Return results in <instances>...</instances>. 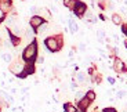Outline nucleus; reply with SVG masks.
<instances>
[{
    "instance_id": "nucleus-1",
    "label": "nucleus",
    "mask_w": 127,
    "mask_h": 112,
    "mask_svg": "<svg viewBox=\"0 0 127 112\" xmlns=\"http://www.w3.org/2000/svg\"><path fill=\"white\" fill-rule=\"evenodd\" d=\"M36 53H37V46H36V43L33 42L32 44H29L28 47L25 48V51H24L22 57H24V60H25V61L31 62V61L36 57Z\"/></svg>"
},
{
    "instance_id": "nucleus-2",
    "label": "nucleus",
    "mask_w": 127,
    "mask_h": 112,
    "mask_svg": "<svg viewBox=\"0 0 127 112\" xmlns=\"http://www.w3.org/2000/svg\"><path fill=\"white\" fill-rule=\"evenodd\" d=\"M44 43H46V46H47V48L50 51H57V50H60V43H58V40L55 37L46 39Z\"/></svg>"
},
{
    "instance_id": "nucleus-3",
    "label": "nucleus",
    "mask_w": 127,
    "mask_h": 112,
    "mask_svg": "<svg viewBox=\"0 0 127 112\" xmlns=\"http://www.w3.org/2000/svg\"><path fill=\"white\" fill-rule=\"evenodd\" d=\"M84 11H86V4L84 3H76V6H75V14H76L77 17H82L83 14H84Z\"/></svg>"
},
{
    "instance_id": "nucleus-4",
    "label": "nucleus",
    "mask_w": 127,
    "mask_h": 112,
    "mask_svg": "<svg viewBox=\"0 0 127 112\" xmlns=\"http://www.w3.org/2000/svg\"><path fill=\"white\" fill-rule=\"evenodd\" d=\"M113 69L116 71V72H124V71H126V67H124L123 61H122V60H119V58H116V60H115Z\"/></svg>"
},
{
    "instance_id": "nucleus-5",
    "label": "nucleus",
    "mask_w": 127,
    "mask_h": 112,
    "mask_svg": "<svg viewBox=\"0 0 127 112\" xmlns=\"http://www.w3.org/2000/svg\"><path fill=\"white\" fill-rule=\"evenodd\" d=\"M31 25L33 26V28H39L40 25H43V18L39 17V15H35L31 19Z\"/></svg>"
},
{
    "instance_id": "nucleus-6",
    "label": "nucleus",
    "mask_w": 127,
    "mask_h": 112,
    "mask_svg": "<svg viewBox=\"0 0 127 112\" xmlns=\"http://www.w3.org/2000/svg\"><path fill=\"white\" fill-rule=\"evenodd\" d=\"M89 105H90V101L86 98V97H84L83 100H80V101H79V109H80L82 112L86 111V109L89 108Z\"/></svg>"
},
{
    "instance_id": "nucleus-7",
    "label": "nucleus",
    "mask_w": 127,
    "mask_h": 112,
    "mask_svg": "<svg viewBox=\"0 0 127 112\" xmlns=\"http://www.w3.org/2000/svg\"><path fill=\"white\" fill-rule=\"evenodd\" d=\"M21 71H24V67L21 64H18V62H17V64L11 65V72H13V74H15V75H18V76H19V75L22 74Z\"/></svg>"
},
{
    "instance_id": "nucleus-8",
    "label": "nucleus",
    "mask_w": 127,
    "mask_h": 112,
    "mask_svg": "<svg viewBox=\"0 0 127 112\" xmlns=\"http://www.w3.org/2000/svg\"><path fill=\"white\" fill-rule=\"evenodd\" d=\"M10 4H11L10 0H1L0 1V8H1V11H7L10 8Z\"/></svg>"
},
{
    "instance_id": "nucleus-9",
    "label": "nucleus",
    "mask_w": 127,
    "mask_h": 112,
    "mask_svg": "<svg viewBox=\"0 0 127 112\" xmlns=\"http://www.w3.org/2000/svg\"><path fill=\"white\" fill-rule=\"evenodd\" d=\"M64 109L66 112H77V108L76 107H73L72 104H69V103H65L64 104Z\"/></svg>"
},
{
    "instance_id": "nucleus-10",
    "label": "nucleus",
    "mask_w": 127,
    "mask_h": 112,
    "mask_svg": "<svg viewBox=\"0 0 127 112\" xmlns=\"http://www.w3.org/2000/svg\"><path fill=\"white\" fill-rule=\"evenodd\" d=\"M35 72V67L32 64H29V65H26L25 68H24V74L25 75H29V74H33Z\"/></svg>"
},
{
    "instance_id": "nucleus-11",
    "label": "nucleus",
    "mask_w": 127,
    "mask_h": 112,
    "mask_svg": "<svg viewBox=\"0 0 127 112\" xmlns=\"http://www.w3.org/2000/svg\"><path fill=\"white\" fill-rule=\"evenodd\" d=\"M86 98L89 100L90 103H91V101H94V100H95V93L93 91V90H89V91L86 93Z\"/></svg>"
},
{
    "instance_id": "nucleus-12",
    "label": "nucleus",
    "mask_w": 127,
    "mask_h": 112,
    "mask_svg": "<svg viewBox=\"0 0 127 112\" xmlns=\"http://www.w3.org/2000/svg\"><path fill=\"white\" fill-rule=\"evenodd\" d=\"M112 21H113V24H116V25L122 24V18L118 15V14H113V15H112Z\"/></svg>"
},
{
    "instance_id": "nucleus-13",
    "label": "nucleus",
    "mask_w": 127,
    "mask_h": 112,
    "mask_svg": "<svg viewBox=\"0 0 127 112\" xmlns=\"http://www.w3.org/2000/svg\"><path fill=\"white\" fill-rule=\"evenodd\" d=\"M76 0H64V4L66 7H73V6H76Z\"/></svg>"
},
{
    "instance_id": "nucleus-14",
    "label": "nucleus",
    "mask_w": 127,
    "mask_h": 112,
    "mask_svg": "<svg viewBox=\"0 0 127 112\" xmlns=\"http://www.w3.org/2000/svg\"><path fill=\"white\" fill-rule=\"evenodd\" d=\"M69 25H70V31H72V32H76V31H77V25H76V22H75V21H72V19H70Z\"/></svg>"
},
{
    "instance_id": "nucleus-15",
    "label": "nucleus",
    "mask_w": 127,
    "mask_h": 112,
    "mask_svg": "<svg viewBox=\"0 0 127 112\" xmlns=\"http://www.w3.org/2000/svg\"><path fill=\"white\" fill-rule=\"evenodd\" d=\"M1 58H3V60L6 61V62H10V61H11V54L6 53V54H3V55H1Z\"/></svg>"
},
{
    "instance_id": "nucleus-16",
    "label": "nucleus",
    "mask_w": 127,
    "mask_h": 112,
    "mask_svg": "<svg viewBox=\"0 0 127 112\" xmlns=\"http://www.w3.org/2000/svg\"><path fill=\"white\" fill-rule=\"evenodd\" d=\"M84 79H86L84 74H77V80H79V83H83V82H84Z\"/></svg>"
},
{
    "instance_id": "nucleus-17",
    "label": "nucleus",
    "mask_w": 127,
    "mask_h": 112,
    "mask_svg": "<svg viewBox=\"0 0 127 112\" xmlns=\"http://www.w3.org/2000/svg\"><path fill=\"white\" fill-rule=\"evenodd\" d=\"M44 31H47V25H46V24H43V25H40L39 26V32H44Z\"/></svg>"
},
{
    "instance_id": "nucleus-18",
    "label": "nucleus",
    "mask_w": 127,
    "mask_h": 112,
    "mask_svg": "<svg viewBox=\"0 0 127 112\" xmlns=\"http://www.w3.org/2000/svg\"><path fill=\"white\" fill-rule=\"evenodd\" d=\"M76 100H77V101L83 100V91H77V93H76Z\"/></svg>"
},
{
    "instance_id": "nucleus-19",
    "label": "nucleus",
    "mask_w": 127,
    "mask_h": 112,
    "mask_svg": "<svg viewBox=\"0 0 127 112\" xmlns=\"http://www.w3.org/2000/svg\"><path fill=\"white\" fill-rule=\"evenodd\" d=\"M97 35H98V37H99V40H102V39L105 37V33L102 32V31H98V32H97Z\"/></svg>"
},
{
    "instance_id": "nucleus-20",
    "label": "nucleus",
    "mask_w": 127,
    "mask_h": 112,
    "mask_svg": "<svg viewBox=\"0 0 127 112\" xmlns=\"http://www.w3.org/2000/svg\"><path fill=\"white\" fill-rule=\"evenodd\" d=\"M102 112H118V111H116L115 108H105Z\"/></svg>"
},
{
    "instance_id": "nucleus-21",
    "label": "nucleus",
    "mask_w": 127,
    "mask_h": 112,
    "mask_svg": "<svg viewBox=\"0 0 127 112\" xmlns=\"http://www.w3.org/2000/svg\"><path fill=\"white\" fill-rule=\"evenodd\" d=\"M11 40H13V43H14V44H18V43H19V40L15 37V36H11Z\"/></svg>"
},
{
    "instance_id": "nucleus-22",
    "label": "nucleus",
    "mask_w": 127,
    "mask_h": 112,
    "mask_svg": "<svg viewBox=\"0 0 127 112\" xmlns=\"http://www.w3.org/2000/svg\"><path fill=\"white\" fill-rule=\"evenodd\" d=\"M124 96H126V91H119V93H118L119 98H122V97H124Z\"/></svg>"
},
{
    "instance_id": "nucleus-23",
    "label": "nucleus",
    "mask_w": 127,
    "mask_h": 112,
    "mask_svg": "<svg viewBox=\"0 0 127 112\" xmlns=\"http://www.w3.org/2000/svg\"><path fill=\"white\" fill-rule=\"evenodd\" d=\"M108 82H109L111 84H113V83H115V79H113V77H108Z\"/></svg>"
},
{
    "instance_id": "nucleus-24",
    "label": "nucleus",
    "mask_w": 127,
    "mask_h": 112,
    "mask_svg": "<svg viewBox=\"0 0 127 112\" xmlns=\"http://www.w3.org/2000/svg\"><path fill=\"white\" fill-rule=\"evenodd\" d=\"M31 13H32V14L36 13V7H32V8H31Z\"/></svg>"
},
{
    "instance_id": "nucleus-25",
    "label": "nucleus",
    "mask_w": 127,
    "mask_h": 112,
    "mask_svg": "<svg viewBox=\"0 0 127 112\" xmlns=\"http://www.w3.org/2000/svg\"><path fill=\"white\" fill-rule=\"evenodd\" d=\"M124 46H126V47H127V40H126V42H124Z\"/></svg>"
}]
</instances>
